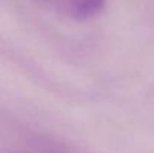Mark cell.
<instances>
[{"mask_svg":"<svg viewBox=\"0 0 154 153\" xmlns=\"http://www.w3.org/2000/svg\"><path fill=\"white\" fill-rule=\"evenodd\" d=\"M106 0H75V15L76 20H88L97 15L105 6Z\"/></svg>","mask_w":154,"mask_h":153,"instance_id":"cell-1","label":"cell"},{"mask_svg":"<svg viewBox=\"0 0 154 153\" xmlns=\"http://www.w3.org/2000/svg\"><path fill=\"white\" fill-rule=\"evenodd\" d=\"M39 2L45 3L47 6H50L58 12L70 15L72 18L75 15V0H39Z\"/></svg>","mask_w":154,"mask_h":153,"instance_id":"cell-2","label":"cell"}]
</instances>
